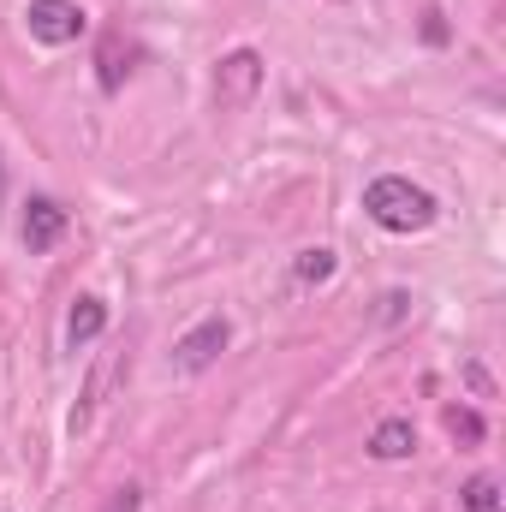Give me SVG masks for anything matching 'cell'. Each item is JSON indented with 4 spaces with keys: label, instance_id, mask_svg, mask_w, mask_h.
I'll return each mask as SVG.
<instances>
[{
    "label": "cell",
    "instance_id": "cell-1",
    "mask_svg": "<svg viewBox=\"0 0 506 512\" xmlns=\"http://www.w3.org/2000/svg\"><path fill=\"white\" fill-rule=\"evenodd\" d=\"M364 215L376 221L381 233H429L435 227V215H441V203L423 191V185H411L405 173H381L364 185Z\"/></svg>",
    "mask_w": 506,
    "mask_h": 512
},
{
    "label": "cell",
    "instance_id": "cell-2",
    "mask_svg": "<svg viewBox=\"0 0 506 512\" xmlns=\"http://www.w3.org/2000/svg\"><path fill=\"white\" fill-rule=\"evenodd\" d=\"M24 24H30V36L42 48H66V42H78L90 30V12L78 0H30L24 6Z\"/></svg>",
    "mask_w": 506,
    "mask_h": 512
},
{
    "label": "cell",
    "instance_id": "cell-3",
    "mask_svg": "<svg viewBox=\"0 0 506 512\" xmlns=\"http://www.w3.org/2000/svg\"><path fill=\"white\" fill-rule=\"evenodd\" d=\"M256 90H262V54H256V48H233V54L215 66V102H221V114L251 108Z\"/></svg>",
    "mask_w": 506,
    "mask_h": 512
},
{
    "label": "cell",
    "instance_id": "cell-4",
    "mask_svg": "<svg viewBox=\"0 0 506 512\" xmlns=\"http://www.w3.org/2000/svg\"><path fill=\"white\" fill-rule=\"evenodd\" d=\"M227 340H233V322H227V316H203L197 328H185V334H179L173 364H179L185 376H203V370L227 352Z\"/></svg>",
    "mask_w": 506,
    "mask_h": 512
},
{
    "label": "cell",
    "instance_id": "cell-5",
    "mask_svg": "<svg viewBox=\"0 0 506 512\" xmlns=\"http://www.w3.org/2000/svg\"><path fill=\"white\" fill-rule=\"evenodd\" d=\"M66 227H72V215H66L54 197H30V203H24V227H18V233H24V251L30 256H48L66 239Z\"/></svg>",
    "mask_w": 506,
    "mask_h": 512
},
{
    "label": "cell",
    "instance_id": "cell-6",
    "mask_svg": "<svg viewBox=\"0 0 506 512\" xmlns=\"http://www.w3.org/2000/svg\"><path fill=\"white\" fill-rule=\"evenodd\" d=\"M131 60H137V48H131L120 30H108L102 48H96V90L102 96H120V84L131 78Z\"/></svg>",
    "mask_w": 506,
    "mask_h": 512
},
{
    "label": "cell",
    "instance_id": "cell-7",
    "mask_svg": "<svg viewBox=\"0 0 506 512\" xmlns=\"http://www.w3.org/2000/svg\"><path fill=\"white\" fill-rule=\"evenodd\" d=\"M102 328H108V304L102 298H72V310H66V346L72 352H84L90 340H102Z\"/></svg>",
    "mask_w": 506,
    "mask_h": 512
},
{
    "label": "cell",
    "instance_id": "cell-8",
    "mask_svg": "<svg viewBox=\"0 0 506 512\" xmlns=\"http://www.w3.org/2000/svg\"><path fill=\"white\" fill-rule=\"evenodd\" d=\"M411 453H417V429H411V417H381L376 435H370V459L399 465V459H411Z\"/></svg>",
    "mask_w": 506,
    "mask_h": 512
},
{
    "label": "cell",
    "instance_id": "cell-9",
    "mask_svg": "<svg viewBox=\"0 0 506 512\" xmlns=\"http://www.w3.org/2000/svg\"><path fill=\"white\" fill-rule=\"evenodd\" d=\"M334 268H340V256L322 251V245H316V251H298V262H292V274H298L304 286H322V280H334Z\"/></svg>",
    "mask_w": 506,
    "mask_h": 512
},
{
    "label": "cell",
    "instance_id": "cell-10",
    "mask_svg": "<svg viewBox=\"0 0 506 512\" xmlns=\"http://www.w3.org/2000/svg\"><path fill=\"white\" fill-rule=\"evenodd\" d=\"M459 501H465V512H506L501 507V483H495L489 471H477V477L465 483V495H459Z\"/></svg>",
    "mask_w": 506,
    "mask_h": 512
},
{
    "label": "cell",
    "instance_id": "cell-11",
    "mask_svg": "<svg viewBox=\"0 0 506 512\" xmlns=\"http://www.w3.org/2000/svg\"><path fill=\"white\" fill-rule=\"evenodd\" d=\"M447 429H453L465 447H477V441H483V417H477V411H465V405H459V411H447Z\"/></svg>",
    "mask_w": 506,
    "mask_h": 512
},
{
    "label": "cell",
    "instance_id": "cell-12",
    "mask_svg": "<svg viewBox=\"0 0 506 512\" xmlns=\"http://www.w3.org/2000/svg\"><path fill=\"white\" fill-rule=\"evenodd\" d=\"M137 507H143V489H137V483H126V489L108 495V512H137Z\"/></svg>",
    "mask_w": 506,
    "mask_h": 512
},
{
    "label": "cell",
    "instance_id": "cell-13",
    "mask_svg": "<svg viewBox=\"0 0 506 512\" xmlns=\"http://www.w3.org/2000/svg\"><path fill=\"white\" fill-rule=\"evenodd\" d=\"M423 42H435V48L447 42V24H441V12H423Z\"/></svg>",
    "mask_w": 506,
    "mask_h": 512
},
{
    "label": "cell",
    "instance_id": "cell-14",
    "mask_svg": "<svg viewBox=\"0 0 506 512\" xmlns=\"http://www.w3.org/2000/svg\"><path fill=\"white\" fill-rule=\"evenodd\" d=\"M0 197H6V161H0Z\"/></svg>",
    "mask_w": 506,
    "mask_h": 512
}]
</instances>
